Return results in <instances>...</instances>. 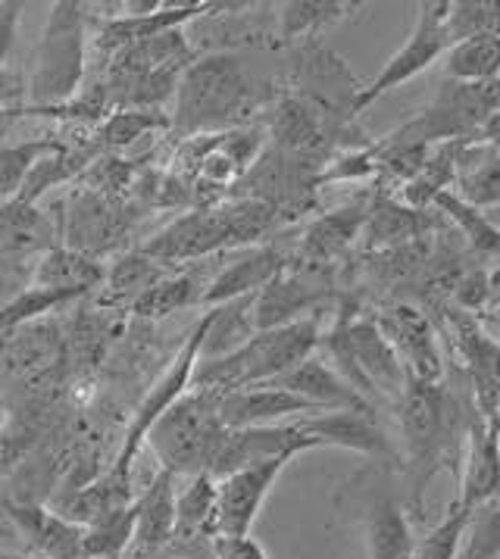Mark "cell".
Returning a JSON list of instances; mask_svg holds the SVG:
<instances>
[{
	"label": "cell",
	"mask_w": 500,
	"mask_h": 559,
	"mask_svg": "<svg viewBox=\"0 0 500 559\" xmlns=\"http://www.w3.org/2000/svg\"><path fill=\"white\" fill-rule=\"evenodd\" d=\"M206 329H210V310L194 322V329L188 332V337H184V344L179 347L176 359L169 362V369H166L157 379V384L144 394V401H141V406L135 409L132 428H129V435H126V441H122V450H119V456H116L114 469H110L114 475L132 481V463H135L141 444L147 441L151 428L157 426L159 419H163V416L191 391V379H194V369H198V362H201V347H204Z\"/></svg>",
	"instance_id": "9c48e42d"
},
{
	"label": "cell",
	"mask_w": 500,
	"mask_h": 559,
	"mask_svg": "<svg viewBox=\"0 0 500 559\" xmlns=\"http://www.w3.org/2000/svg\"><path fill=\"white\" fill-rule=\"evenodd\" d=\"M397 416L407 448L413 503L419 510L429 478L438 475L441 466H456V456L463 463L469 423H463L460 406L441 381L432 384V381L409 379L404 397L397 401Z\"/></svg>",
	"instance_id": "6da1fadb"
},
{
	"label": "cell",
	"mask_w": 500,
	"mask_h": 559,
	"mask_svg": "<svg viewBox=\"0 0 500 559\" xmlns=\"http://www.w3.org/2000/svg\"><path fill=\"white\" fill-rule=\"evenodd\" d=\"M322 448L317 438L303 435L300 428L291 426H257V428H231L219 448V456L213 463L210 475L213 478H226L231 472L253 466V463H266L275 456H297L303 450Z\"/></svg>",
	"instance_id": "7c38bea8"
},
{
	"label": "cell",
	"mask_w": 500,
	"mask_h": 559,
	"mask_svg": "<svg viewBox=\"0 0 500 559\" xmlns=\"http://www.w3.org/2000/svg\"><path fill=\"white\" fill-rule=\"evenodd\" d=\"M364 219L366 216L357 213V210H338L332 216H322L310 228V235H307V250L313 257H332V253H338L357 235V228L364 225Z\"/></svg>",
	"instance_id": "74e56055"
},
{
	"label": "cell",
	"mask_w": 500,
	"mask_h": 559,
	"mask_svg": "<svg viewBox=\"0 0 500 559\" xmlns=\"http://www.w3.org/2000/svg\"><path fill=\"white\" fill-rule=\"evenodd\" d=\"M159 126H166V119H159L157 112L116 110L114 116L107 119V126H104V132H100V141H104L107 147H126V144L144 138L147 132H157Z\"/></svg>",
	"instance_id": "60d3db41"
},
{
	"label": "cell",
	"mask_w": 500,
	"mask_h": 559,
	"mask_svg": "<svg viewBox=\"0 0 500 559\" xmlns=\"http://www.w3.org/2000/svg\"><path fill=\"white\" fill-rule=\"evenodd\" d=\"M107 278V269L97 257H88L72 247H50L41 253L38 266L32 272L35 288H50V292H67L72 297H82L92 288H100Z\"/></svg>",
	"instance_id": "603a6c76"
},
{
	"label": "cell",
	"mask_w": 500,
	"mask_h": 559,
	"mask_svg": "<svg viewBox=\"0 0 500 559\" xmlns=\"http://www.w3.org/2000/svg\"><path fill=\"white\" fill-rule=\"evenodd\" d=\"M179 475L169 469H157V475L147 481V488L135 497V535L132 547L151 554L166 547L179 535V515H176V488Z\"/></svg>",
	"instance_id": "ffe728a7"
},
{
	"label": "cell",
	"mask_w": 500,
	"mask_h": 559,
	"mask_svg": "<svg viewBox=\"0 0 500 559\" xmlns=\"http://www.w3.org/2000/svg\"><path fill=\"white\" fill-rule=\"evenodd\" d=\"M253 297H238L231 304L213 307L210 310V329H206L201 359H223L235 354L238 347H245L250 337L257 335L253 329Z\"/></svg>",
	"instance_id": "484cf974"
},
{
	"label": "cell",
	"mask_w": 500,
	"mask_h": 559,
	"mask_svg": "<svg viewBox=\"0 0 500 559\" xmlns=\"http://www.w3.org/2000/svg\"><path fill=\"white\" fill-rule=\"evenodd\" d=\"M322 347L335 372L360 397H388L394 403L404 397L409 376L382 332L379 319H357L344 313L329 337H322Z\"/></svg>",
	"instance_id": "52a82bcc"
},
{
	"label": "cell",
	"mask_w": 500,
	"mask_h": 559,
	"mask_svg": "<svg viewBox=\"0 0 500 559\" xmlns=\"http://www.w3.org/2000/svg\"><path fill=\"white\" fill-rule=\"evenodd\" d=\"M322 344V332L313 316L297 319L291 325L257 332L245 347L223 359H201L194 369L191 388L210 391H238V388H260L282 379L303 359H310Z\"/></svg>",
	"instance_id": "3957f363"
},
{
	"label": "cell",
	"mask_w": 500,
	"mask_h": 559,
	"mask_svg": "<svg viewBox=\"0 0 500 559\" xmlns=\"http://www.w3.org/2000/svg\"><path fill=\"white\" fill-rule=\"evenodd\" d=\"M213 559H270L253 537H213Z\"/></svg>",
	"instance_id": "b9f144b4"
},
{
	"label": "cell",
	"mask_w": 500,
	"mask_h": 559,
	"mask_svg": "<svg viewBox=\"0 0 500 559\" xmlns=\"http://www.w3.org/2000/svg\"><path fill=\"white\" fill-rule=\"evenodd\" d=\"M273 388H282L295 397H303L313 406H319L322 413L329 409H372V403L360 397L347 381L335 372V366L325 357L303 359L300 366H295L291 372H285L282 379L270 381Z\"/></svg>",
	"instance_id": "d6986e66"
},
{
	"label": "cell",
	"mask_w": 500,
	"mask_h": 559,
	"mask_svg": "<svg viewBox=\"0 0 500 559\" xmlns=\"http://www.w3.org/2000/svg\"><path fill=\"white\" fill-rule=\"evenodd\" d=\"M319 413L322 409L310 401L295 397L273 384L223 391V397H219V419L228 431L231 428L278 426L282 419H307V416H319Z\"/></svg>",
	"instance_id": "9a60e30c"
},
{
	"label": "cell",
	"mask_w": 500,
	"mask_h": 559,
	"mask_svg": "<svg viewBox=\"0 0 500 559\" xmlns=\"http://www.w3.org/2000/svg\"><path fill=\"white\" fill-rule=\"evenodd\" d=\"M469 519H473V510L454 503L451 513L444 515L432 532L416 544L413 559H460V547H463V535H466Z\"/></svg>",
	"instance_id": "d590c367"
},
{
	"label": "cell",
	"mask_w": 500,
	"mask_h": 559,
	"mask_svg": "<svg viewBox=\"0 0 500 559\" xmlns=\"http://www.w3.org/2000/svg\"><path fill=\"white\" fill-rule=\"evenodd\" d=\"M285 272V257L275 250V247H257L245 257H238L235 263H228L201 294V304L206 310L213 307H223L231 304L238 297H250V294H260L275 275Z\"/></svg>",
	"instance_id": "7402d4cb"
},
{
	"label": "cell",
	"mask_w": 500,
	"mask_h": 559,
	"mask_svg": "<svg viewBox=\"0 0 500 559\" xmlns=\"http://www.w3.org/2000/svg\"><path fill=\"white\" fill-rule=\"evenodd\" d=\"M434 203L441 206V213H448L456 225H460V231L469 238V245L476 247V250H485V253H498L500 257V231L491 225L488 219V213L485 210H478L473 203H466L456 191H441Z\"/></svg>",
	"instance_id": "e575fe53"
},
{
	"label": "cell",
	"mask_w": 500,
	"mask_h": 559,
	"mask_svg": "<svg viewBox=\"0 0 500 559\" xmlns=\"http://www.w3.org/2000/svg\"><path fill=\"white\" fill-rule=\"evenodd\" d=\"M57 138H35V141H20V144H3L0 147V203H13L23 191L28 173L35 163L57 151Z\"/></svg>",
	"instance_id": "d6a6232c"
},
{
	"label": "cell",
	"mask_w": 500,
	"mask_h": 559,
	"mask_svg": "<svg viewBox=\"0 0 500 559\" xmlns=\"http://www.w3.org/2000/svg\"><path fill=\"white\" fill-rule=\"evenodd\" d=\"M382 332L391 341V347L397 350V357L404 362L409 379L416 381H441L444 362H441V344L434 335L432 322L419 313L416 307H391L379 319Z\"/></svg>",
	"instance_id": "5bb4252c"
},
{
	"label": "cell",
	"mask_w": 500,
	"mask_h": 559,
	"mask_svg": "<svg viewBox=\"0 0 500 559\" xmlns=\"http://www.w3.org/2000/svg\"><path fill=\"white\" fill-rule=\"evenodd\" d=\"M69 300H75V297L67 292H50V288H35V285H28L23 294H16V297L3 307V313H0V329H16V325H23V322H32V319H38V316L50 313L53 307L69 304Z\"/></svg>",
	"instance_id": "ab89813d"
},
{
	"label": "cell",
	"mask_w": 500,
	"mask_h": 559,
	"mask_svg": "<svg viewBox=\"0 0 500 559\" xmlns=\"http://www.w3.org/2000/svg\"><path fill=\"white\" fill-rule=\"evenodd\" d=\"M460 198L478 210L500 206V154L488 151V157L478 159V166L460 176Z\"/></svg>",
	"instance_id": "f35d334b"
},
{
	"label": "cell",
	"mask_w": 500,
	"mask_h": 559,
	"mask_svg": "<svg viewBox=\"0 0 500 559\" xmlns=\"http://www.w3.org/2000/svg\"><path fill=\"white\" fill-rule=\"evenodd\" d=\"M500 110V79L491 85H463L444 79L434 104L419 119H409L394 134L388 147H426L432 141H469L478 126Z\"/></svg>",
	"instance_id": "ba28073f"
},
{
	"label": "cell",
	"mask_w": 500,
	"mask_h": 559,
	"mask_svg": "<svg viewBox=\"0 0 500 559\" xmlns=\"http://www.w3.org/2000/svg\"><path fill=\"white\" fill-rule=\"evenodd\" d=\"M444 75L463 85H491L500 79V35L478 32L451 45L444 53Z\"/></svg>",
	"instance_id": "d4e9b609"
},
{
	"label": "cell",
	"mask_w": 500,
	"mask_h": 559,
	"mask_svg": "<svg viewBox=\"0 0 500 559\" xmlns=\"http://www.w3.org/2000/svg\"><path fill=\"white\" fill-rule=\"evenodd\" d=\"M495 431H498V456H500V419H495Z\"/></svg>",
	"instance_id": "816d5d0a"
},
{
	"label": "cell",
	"mask_w": 500,
	"mask_h": 559,
	"mask_svg": "<svg viewBox=\"0 0 500 559\" xmlns=\"http://www.w3.org/2000/svg\"><path fill=\"white\" fill-rule=\"evenodd\" d=\"M253 107L257 85L241 60L235 53H210L184 69L176 88L172 129L182 138L231 132Z\"/></svg>",
	"instance_id": "7a4b0ae2"
},
{
	"label": "cell",
	"mask_w": 500,
	"mask_h": 559,
	"mask_svg": "<svg viewBox=\"0 0 500 559\" xmlns=\"http://www.w3.org/2000/svg\"><path fill=\"white\" fill-rule=\"evenodd\" d=\"M216 507H219V485L210 472L188 475L176 491V515L179 535L216 537Z\"/></svg>",
	"instance_id": "4316f807"
},
{
	"label": "cell",
	"mask_w": 500,
	"mask_h": 559,
	"mask_svg": "<svg viewBox=\"0 0 500 559\" xmlns=\"http://www.w3.org/2000/svg\"><path fill=\"white\" fill-rule=\"evenodd\" d=\"M226 3H159L154 13H141V16H114L100 25L97 32V47L107 50L110 57L129 50V47L144 45L151 38H159L166 32H176L179 25L191 23L204 13L223 10Z\"/></svg>",
	"instance_id": "ac0fdd59"
},
{
	"label": "cell",
	"mask_w": 500,
	"mask_h": 559,
	"mask_svg": "<svg viewBox=\"0 0 500 559\" xmlns=\"http://www.w3.org/2000/svg\"><path fill=\"white\" fill-rule=\"evenodd\" d=\"M85 7L75 0L50 7L25 88V110H53L79 97L85 79Z\"/></svg>",
	"instance_id": "8992f818"
},
{
	"label": "cell",
	"mask_w": 500,
	"mask_h": 559,
	"mask_svg": "<svg viewBox=\"0 0 500 559\" xmlns=\"http://www.w3.org/2000/svg\"><path fill=\"white\" fill-rule=\"evenodd\" d=\"M63 235H67V247L82 250L88 257H94V250L110 245V238L116 235V213L110 210L107 198H97V194L79 198L75 210L69 213Z\"/></svg>",
	"instance_id": "f546056e"
},
{
	"label": "cell",
	"mask_w": 500,
	"mask_h": 559,
	"mask_svg": "<svg viewBox=\"0 0 500 559\" xmlns=\"http://www.w3.org/2000/svg\"><path fill=\"white\" fill-rule=\"evenodd\" d=\"M491 32L500 35V0H491Z\"/></svg>",
	"instance_id": "c3c4849f"
},
{
	"label": "cell",
	"mask_w": 500,
	"mask_h": 559,
	"mask_svg": "<svg viewBox=\"0 0 500 559\" xmlns=\"http://www.w3.org/2000/svg\"><path fill=\"white\" fill-rule=\"evenodd\" d=\"M500 497V456L495 419L476 416L469 423L466 448H463V466H460V493L456 503L466 510H478L488 500Z\"/></svg>",
	"instance_id": "e0dca14e"
},
{
	"label": "cell",
	"mask_w": 500,
	"mask_h": 559,
	"mask_svg": "<svg viewBox=\"0 0 500 559\" xmlns=\"http://www.w3.org/2000/svg\"><path fill=\"white\" fill-rule=\"evenodd\" d=\"M0 559H41V557H28V554H0Z\"/></svg>",
	"instance_id": "f907efd6"
},
{
	"label": "cell",
	"mask_w": 500,
	"mask_h": 559,
	"mask_svg": "<svg viewBox=\"0 0 500 559\" xmlns=\"http://www.w3.org/2000/svg\"><path fill=\"white\" fill-rule=\"evenodd\" d=\"M53 225L47 223L45 213H38L28 203H0V247L10 250H38L45 247L50 250V238H53Z\"/></svg>",
	"instance_id": "1f68e13d"
},
{
	"label": "cell",
	"mask_w": 500,
	"mask_h": 559,
	"mask_svg": "<svg viewBox=\"0 0 500 559\" xmlns=\"http://www.w3.org/2000/svg\"><path fill=\"white\" fill-rule=\"evenodd\" d=\"M448 10H451V3H419V16H416V25H413L407 41L397 47V53L376 72V79L369 85L357 91L354 107H350L354 116L369 110L376 100H382L394 88L407 85L409 79L422 75L438 57H444L451 50Z\"/></svg>",
	"instance_id": "30bf717a"
},
{
	"label": "cell",
	"mask_w": 500,
	"mask_h": 559,
	"mask_svg": "<svg viewBox=\"0 0 500 559\" xmlns=\"http://www.w3.org/2000/svg\"><path fill=\"white\" fill-rule=\"evenodd\" d=\"M223 391L191 388L147 435V448L157 453L159 469H169L179 478L213 469L228 428L219 419Z\"/></svg>",
	"instance_id": "277c9868"
},
{
	"label": "cell",
	"mask_w": 500,
	"mask_h": 559,
	"mask_svg": "<svg viewBox=\"0 0 500 559\" xmlns=\"http://www.w3.org/2000/svg\"><path fill=\"white\" fill-rule=\"evenodd\" d=\"M488 300L495 304V310L500 316V266L495 269V275H491V288H488Z\"/></svg>",
	"instance_id": "7dc6e473"
},
{
	"label": "cell",
	"mask_w": 500,
	"mask_h": 559,
	"mask_svg": "<svg viewBox=\"0 0 500 559\" xmlns=\"http://www.w3.org/2000/svg\"><path fill=\"white\" fill-rule=\"evenodd\" d=\"M23 16V3H0V67L10 57V47L16 38V25Z\"/></svg>",
	"instance_id": "7bdbcfd3"
},
{
	"label": "cell",
	"mask_w": 500,
	"mask_h": 559,
	"mask_svg": "<svg viewBox=\"0 0 500 559\" xmlns=\"http://www.w3.org/2000/svg\"><path fill=\"white\" fill-rule=\"evenodd\" d=\"M500 557V497L473 510L466 525L460 559H498Z\"/></svg>",
	"instance_id": "8d00e7d4"
},
{
	"label": "cell",
	"mask_w": 500,
	"mask_h": 559,
	"mask_svg": "<svg viewBox=\"0 0 500 559\" xmlns=\"http://www.w3.org/2000/svg\"><path fill=\"white\" fill-rule=\"evenodd\" d=\"M303 435L317 438L322 448H344L369 460H394V448L372 409H329L295 423Z\"/></svg>",
	"instance_id": "4fadbf2b"
},
{
	"label": "cell",
	"mask_w": 500,
	"mask_h": 559,
	"mask_svg": "<svg viewBox=\"0 0 500 559\" xmlns=\"http://www.w3.org/2000/svg\"><path fill=\"white\" fill-rule=\"evenodd\" d=\"M266 231V213L260 203L238 198L226 206H206L194 210L182 219L169 223L159 235H154L144 247H138L144 257L157 260L159 266H176L188 260L210 257L223 247L250 245Z\"/></svg>",
	"instance_id": "5b68a950"
},
{
	"label": "cell",
	"mask_w": 500,
	"mask_h": 559,
	"mask_svg": "<svg viewBox=\"0 0 500 559\" xmlns=\"http://www.w3.org/2000/svg\"><path fill=\"white\" fill-rule=\"evenodd\" d=\"M295 456H275L266 463H253L245 469L216 478L219 507H216V537H248L266 497L275 488L278 475L288 469Z\"/></svg>",
	"instance_id": "8fae6325"
},
{
	"label": "cell",
	"mask_w": 500,
	"mask_h": 559,
	"mask_svg": "<svg viewBox=\"0 0 500 559\" xmlns=\"http://www.w3.org/2000/svg\"><path fill=\"white\" fill-rule=\"evenodd\" d=\"M16 119H20V110H16V107H13V110H0V147L7 144V134H10Z\"/></svg>",
	"instance_id": "bcb514c9"
},
{
	"label": "cell",
	"mask_w": 500,
	"mask_h": 559,
	"mask_svg": "<svg viewBox=\"0 0 500 559\" xmlns=\"http://www.w3.org/2000/svg\"><path fill=\"white\" fill-rule=\"evenodd\" d=\"M85 154H79V151H72L67 144H60L57 151H50L47 157H41L35 163V169L28 173V179H25L23 191H20V203H28V206H35V203L45 198L50 188H57V185H67L75 176H82V169H85Z\"/></svg>",
	"instance_id": "836d02e7"
},
{
	"label": "cell",
	"mask_w": 500,
	"mask_h": 559,
	"mask_svg": "<svg viewBox=\"0 0 500 559\" xmlns=\"http://www.w3.org/2000/svg\"><path fill=\"white\" fill-rule=\"evenodd\" d=\"M364 3H338V0H291L278 7V38L288 45L297 38H313L325 25L342 23Z\"/></svg>",
	"instance_id": "83f0119b"
},
{
	"label": "cell",
	"mask_w": 500,
	"mask_h": 559,
	"mask_svg": "<svg viewBox=\"0 0 500 559\" xmlns=\"http://www.w3.org/2000/svg\"><path fill=\"white\" fill-rule=\"evenodd\" d=\"M466 144H473V147H485V151H491V154H500V110H495L481 126H478L473 138L466 141Z\"/></svg>",
	"instance_id": "ee69618b"
},
{
	"label": "cell",
	"mask_w": 500,
	"mask_h": 559,
	"mask_svg": "<svg viewBox=\"0 0 500 559\" xmlns=\"http://www.w3.org/2000/svg\"><path fill=\"white\" fill-rule=\"evenodd\" d=\"M10 85H13V79H10V75L3 72V67H0V110H13L10 100H13V94L20 88H10Z\"/></svg>",
	"instance_id": "f6af8a7d"
},
{
	"label": "cell",
	"mask_w": 500,
	"mask_h": 559,
	"mask_svg": "<svg viewBox=\"0 0 500 559\" xmlns=\"http://www.w3.org/2000/svg\"><path fill=\"white\" fill-rule=\"evenodd\" d=\"M364 528L369 544V559H413L416 537L409 528L407 513L385 485L372 488L364 503Z\"/></svg>",
	"instance_id": "44dd1931"
},
{
	"label": "cell",
	"mask_w": 500,
	"mask_h": 559,
	"mask_svg": "<svg viewBox=\"0 0 500 559\" xmlns=\"http://www.w3.org/2000/svg\"><path fill=\"white\" fill-rule=\"evenodd\" d=\"M485 213H488V219H491V225H495V228H498V231H500V206H495V210H485Z\"/></svg>",
	"instance_id": "681fc988"
},
{
	"label": "cell",
	"mask_w": 500,
	"mask_h": 559,
	"mask_svg": "<svg viewBox=\"0 0 500 559\" xmlns=\"http://www.w3.org/2000/svg\"><path fill=\"white\" fill-rule=\"evenodd\" d=\"M13 525L23 532L28 547L35 550L32 557L41 559H88L85 554V535L88 528L72 522L63 513H50L38 503H3Z\"/></svg>",
	"instance_id": "2e32d148"
},
{
	"label": "cell",
	"mask_w": 500,
	"mask_h": 559,
	"mask_svg": "<svg viewBox=\"0 0 500 559\" xmlns=\"http://www.w3.org/2000/svg\"><path fill=\"white\" fill-rule=\"evenodd\" d=\"M201 294H204V288L198 285L194 275H188V272L184 275L182 272H166L157 285H151L132 304V313L141 316V319H163V316L179 313V310L191 307V304H201Z\"/></svg>",
	"instance_id": "4dcf8cb0"
},
{
	"label": "cell",
	"mask_w": 500,
	"mask_h": 559,
	"mask_svg": "<svg viewBox=\"0 0 500 559\" xmlns=\"http://www.w3.org/2000/svg\"><path fill=\"white\" fill-rule=\"evenodd\" d=\"M317 304L319 288H313L300 275L282 272L253 297V329L257 332H270V329L291 325L297 319H307V310H313Z\"/></svg>",
	"instance_id": "cb8c5ba5"
},
{
	"label": "cell",
	"mask_w": 500,
	"mask_h": 559,
	"mask_svg": "<svg viewBox=\"0 0 500 559\" xmlns=\"http://www.w3.org/2000/svg\"><path fill=\"white\" fill-rule=\"evenodd\" d=\"M166 272L169 269L159 266L157 260H151V257H144L141 250L126 253L119 263H114V269L104 278V304L132 310V304H135L138 297L147 292L151 285H157Z\"/></svg>",
	"instance_id": "f1b7e54d"
}]
</instances>
